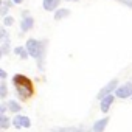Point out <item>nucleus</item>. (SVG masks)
<instances>
[{
	"label": "nucleus",
	"instance_id": "obj_1",
	"mask_svg": "<svg viewBox=\"0 0 132 132\" xmlns=\"http://www.w3.org/2000/svg\"><path fill=\"white\" fill-rule=\"evenodd\" d=\"M13 84L16 86V90H17V95H19L20 100H28L33 95V84L27 76L14 75L13 76Z\"/></svg>",
	"mask_w": 132,
	"mask_h": 132
},
{
	"label": "nucleus",
	"instance_id": "obj_7",
	"mask_svg": "<svg viewBox=\"0 0 132 132\" xmlns=\"http://www.w3.org/2000/svg\"><path fill=\"white\" fill-rule=\"evenodd\" d=\"M107 123H109V118H103V120L96 121V123H95V126H93V132H103Z\"/></svg>",
	"mask_w": 132,
	"mask_h": 132
},
{
	"label": "nucleus",
	"instance_id": "obj_2",
	"mask_svg": "<svg viewBox=\"0 0 132 132\" xmlns=\"http://www.w3.org/2000/svg\"><path fill=\"white\" fill-rule=\"evenodd\" d=\"M44 45H45V42H39V40H36V39H30V40L27 42V50H28L30 56H33V57H36V59H39V61H42V56H44Z\"/></svg>",
	"mask_w": 132,
	"mask_h": 132
},
{
	"label": "nucleus",
	"instance_id": "obj_8",
	"mask_svg": "<svg viewBox=\"0 0 132 132\" xmlns=\"http://www.w3.org/2000/svg\"><path fill=\"white\" fill-rule=\"evenodd\" d=\"M33 23H34V20H33V17H25V19L22 20V25H20V28H22V31H28V30H31V27H33Z\"/></svg>",
	"mask_w": 132,
	"mask_h": 132
},
{
	"label": "nucleus",
	"instance_id": "obj_19",
	"mask_svg": "<svg viewBox=\"0 0 132 132\" xmlns=\"http://www.w3.org/2000/svg\"><path fill=\"white\" fill-rule=\"evenodd\" d=\"M0 76H2V78H5V76H6V73H5V70H0Z\"/></svg>",
	"mask_w": 132,
	"mask_h": 132
},
{
	"label": "nucleus",
	"instance_id": "obj_9",
	"mask_svg": "<svg viewBox=\"0 0 132 132\" xmlns=\"http://www.w3.org/2000/svg\"><path fill=\"white\" fill-rule=\"evenodd\" d=\"M59 2L61 0H44V8L47 11H51V10H54L59 5Z\"/></svg>",
	"mask_w": 132,
	"mask_h": 132
},
{
	"label": "nucleus",
	"instance_id": "obj_12",
	"mask_svg": "<svg viewBox=\"0 0 132 132\" xmlns=\"http://www.w3.org/2000/svg\"><path fill=\"white\" fill-rule=\"evenodd\" d=\"M0 126H2V129H6L10 126V120L5 115H0Z\"/></svg>",
	"mask_w": 132,
	"mask_h": 132
},
{
	"label": "nucleus",
	"instance_id": "obj_16",
	"mask_svg": "<svg viewBox=\"0 0 132 132\" xmlns=\"http://www.w3.org/2000/svg\"><path fill=\"white\" fill-rule=\"evenodd\" d=\"M0 96L2 98L6 96V84H0Z\"/></svg>",
	"mask_w": 132,
	"mask_h": 132
},
{
	"label": "nucleus",
	"instance_id": "obj_15",
	"mask_svg": "<svg viewBox=\"0 0 132 132\" xmlns=\"http://www.w3.org/2000/svg\"><path fill=\"white\" fill-rule=\"evenodd\" d=\"M11 5V2H5L3 3V6H2V10H0V14L2 16H6V13H8V6Z\"/></svg>",
	"mask_w": 132,
	"mask_h": 132
},
{
	"label": "nucleus",
	"instance_id": "obj_21",
	"mask_svg": "<svg viewBox=\"0 0 132 132\" xmlns=\"http://www.w3.org/2000/svg\"><path fill=\"white\" fill-rule=\"evenodd\" d=\"M67 2H72V0H67Z\"/></svg>",
	"mask_w": 132,
	"mask_h": 132
},
{
	"label": "nucleus",
	"instance_id": "obj_6",
	"mask_svg": "<svg viewBox=\"0 0 132 132\" xmlns=\"http://www.w3.org/2000/svg\"><path fill=\"white\" fill-rule=\"evenodd\" d=\"M112 103H113V96H112V95H107L106 98H103V100H101V110H103V112H107Z\"/></svg>",
	"mask_w": 132,
	"mask_h": 132
},
{
	"label": "nucleus",
	"instance_id": "obj_4",
	"mask_svg": "<svg viewBox=\"0 0 132 132\" xmlns=\"http://www.w3.org/2000/svg\"><path fill=\"white\" fill-rule=\"evenodd\" d=\"M13 124H14V127H30L31 126V121H30V118H27V117H22V115H17L14 120H13Z\"/></svg>",
	"mask_w": 132,
	"mask_h": 132
},
{
	"label": "nucleus",
	"instance_id": "obj_20",
	"mask_svg": "<svg viewBox=\"0 0 132 132\" xmlns=\"http://www.w3.org/2000/svg\"><path fill=\"white\" fill-rule=\"evenodd\" d=\"M13 2H14V3H20V2H22V0H13Z\"/></svg>",
	"mask_w": 132,
	"mask_h": 132
},
{
	"label": "nucleus",
	"instance_id": "obj_5",
	"mask_svg": "<svg viewBox=\"0 0 132 132\" xmlns=\"http://www.w3.org/2000/svg\"><path fill=\"white\" fill-rule=\"evenodd\" d=\"M117 84H118V82H117V79L110 81V82H109V84H107V86H106V87L100 92V93H98V100H103V98H106L107 95H110V92L117 87Z\"/></svg>",
	"mask_w": 132,
	"mask_h": 132
},
{
	"label": "nucleus",
	"instance_id": "obj_18",
	"mask_svg": "<svg viewBox=\"0 0 132 132\" xmlns=\"http://www.w3.org/2000/svg\"><path fill=\"white\" fill-rule=\"evenodd\" d=\"M118 2H121V3H124V5H127V6L132 8V0H118Z\"/></svg>",
	"mask_w": 132,
	"mask_h": 132
},
{
	"label": "nucleus",
	"instance_id": "obj_11",
	"mask_svg": "<svg viewBox=\"0 0 132 132\" xmlns=\"http://www.w3.org/2000/svg\"><path fill=\"white\" fill-rule=\"evenodd\" d=\"M65 16H69V10H59V11L54 14V19L59 20V19H62V17H65Z\"/></svg>",
	"mask_w": 132,
	"mask_h": 132
},
{
	"label": "nucleus",
	"instance_id": "obj_17",
	"mask_svg": "<svg viewBox=\"0 0 132 132\" xmlns=\"http://www.w3.org/2000/svg\"><path fill=\"white\" fill-rule=\"evenodd\" d=\"M13 23H14V19H13V17H5V20H3V25L10 27V25H13Z\"/></svg>",
	"mask_w": 132,
	"mask_h": 132
},
{
	"label": "nucleus",
	"instance_id": "obj_3",
	"mask_svg": "<svg viewBox=\"0 0 132 132\" xmlns=\"http://www.w3.org/2000/svg\"><path fill=\"white\" fill-rule=\"evenodd\" d=\"M130 95H132V82H127L123 87H118L117 89V96L118 98H127Z\"/></svg>",
	"mask_w": 132,
	"mask_h": 132
},
{
	"label": "nucleus",
	"instance_id": "obj_13",
	"mask_svg": "<svg viewBox=\"0 0 132 132\" xmlns=\"http://www.w3.org/2000/svg\"><path fill=\"white\" fill-rule=\"evenodd\" d=\"M8 107H10L11 112H19V110H20V106H19L16 101H10V103H8Z\"/></svg>",
	"mask_w": 132,
	"mask_h": 132
},
{
	"label": "nucleus",
	"instance_id": "obj_14",
	"mask_svg": "<svg viewBox=\"0 0 132 132\" xmlns=\"http://www.w3.org/2000/svg\"><path fill=\"white\" fill-rule=\"evenodd\" d=\"M8 50H10V42H8V37H5V42L2 45V54H8Z\"/></svg>",
	"mask_w": 132,
	"mask_h": 132
},
{
	"label": "nucleus",
	"instance_id": "obj_10",
	"mask_svg": "<svg viewBox=\"0 0 132 132\" xmlns=\"http://www.w3.org/2000/svg\"><path fill=\"white\" fill-rule=\"evenodd\" d=\"M14 53H16V54H19L22 59H27V57H28V54H30V53H28V51H25V48H22V47H17V48L14 50Z\"/></svg>",
	"mask_w": 132,
	"mask_h": 132
}]
</instances>
